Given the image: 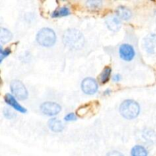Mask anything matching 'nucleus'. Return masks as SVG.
Wrapping results in <instances>:
<instances>
[{"mask_svg": "<svg viewBox=\"0 0 156 156\" xmlns=\"http://www.w3.org/2000/svg\"><path fill=\"white\" fill-rule=\"evenodd\" d=\"M131 156H148V152L143 146H136L131 150Z\"/></svg>", "mask_w": 156, "mask_h": 156, "instance_id": "4468645a", "label": "nucleus"}, {"mask_svg": "<svg viewBox=\"0 0 156 156\" xmlns=\"http://www.w3.org/2000/svg\"><path fill=\"white\" fill-rule=\"evenodd\" d=\"M11 53V50L9 48H6L5 50H3L2 48H0V60L2 61L3 60L5 57L9 56Z\"/></svg>", "mask_w": 156, "mask_h": 156, "instance_id": "6ab92c4d", "label": "nucleus"}, {"mask_svg": "<svg viewBox=\"0 0 156 156\" xmlns=\"http://www.w3.org/2000/svg\"><path fill=\"white\" fill-rule=\"evenodd\" d=\"M49 127L51 129L53 132L55 133H59L61 131L63 130V124H62V122L56 118H53L50 119L49 120Z\"/></svg>", "mask_w": 156, "mask_h": 156, "instance_id": "f8f14e48", "label": "nucleus"}, {"mask_svg": "<svg viewBox=\"0 0 156 156\" xmlns=\"http://www.w3.org/2000/svg\"><path fill=\"white\" fill-rule=\"evenodd\" d=\"M70 14V10L69 8L67 7H62L58 9L57 10H55L54 12L52 13L51 16L53 18H59V17H63L67 16Z\"/></svg>", "mask_w": 156, "mask_h": 156, "instance_id": "2eb2a0df", "label": "nucleus"}, {"mask_svg": "<svg viewBox=\"0 0 156 156\" xmlns=\"http://www.w3.org/2000/svg\"><path fill=\"white\" fill-rule=\"evenodd\" d=\"M120 79H121V76H120V74L115 75V76L113 77V80H114V82H119V81H120Z\"/></svg>", "mask_w": 156, "mask_h": 156, "instance_id": "4be33fe9", "label": "nucleus"}, {"mask_svg": "<svg viewBox=\"0 0 156 156\" xmlns=\"http://www.w3.org/2000/svg\"><path fill=\"white\" fill-rule=\"evenodd\" d=\"M87 5L90 8V9H98L101 6L102 2L101 1H88L86 2Z\"/></svg>", "mask_w": 156, "mask_h": 156, "instance_id": "f3484780", "label": "nucleus"}, {"mask_svg": "<svg viewBox=\"0 0 156 156\" xmlns=\"http://www.w3.org/2000/svg\"><path fill=\"white\" fill-rule=\"evenodd\" d=\"M98 88L97 82L92 78H86L82 82V89L87 94H94Z\"/></svg>", "mask_w": 156, "mask_h": 156, "instance_id": "423d86ee", "label": "nucleus"}, {"mask_svg": "<svg viewBox=\"0 0 156 156\" xmlns=\"http://www.w3.org/2000/svg\"><path fill=\"white\" fill-rule=\"evenodd\" d=\"M119 53H120V56L123 60L125 61H130L135 56V50H134L133 47L129 44H122L119 49Z\"/></svg>", "mask_w": 156, "mask_h": 156, "instance_id": "0eeeda50", "label": "nucleus"}, {"mask_svg": "<svg viewBox=\"0 0 156 156\" xmlns=\"http://www.w3.org/2000/svg\"><path fill=\"white\" fill-rule=\"evenodd\" d=\"M11 90L14 95L19 100H25L28 96L27 88L22 82L18 80H14L11 82Z\"/></svg>", "mask_w": 156, "mask_h": 156, "instance_id": "20e7f679", "label": "nucleus"}, {"mask_svg": "<svg viewBox=\"0 0 156 156\" xmlns=\"http://www.w3.org/2000/svg\"><path fill=\"white\" fill-rule=\"evenodd\" d=\"M41 110L43 114L47 116H55L59 114L61 111L60 105H58L57 103L51 101L44 102L43 105H41Z\"/></svg>", "mask_w": 156, "mask_h": 156, "instance_id": "39448f33", "label": "nucleus"}, {"mask_svg": "<svg viewBox=\"0 0 156 156\" xmlns=\"http://www.w3.org/2000/svg\"><path fill=\"white\" fill-rule=\"evenodd\" d=\"M36 40L40 45L45 47H50L54 45L56 43V36L52 29L44 27L38 32Z\"/></svg>", "mask_w": 156, "mask_h": 156, "instance_id": "7ed1b4c3", "label": "nucleus"}, {"mask_svg": "<svg viewBox=\"0 0 156 156\" xmlns=\"http://www.w3.org/2000/svg\"><path fill=\"white\" fill-rule=\"evenodd\" d=\"M3 114H4L5 117L8 119H13L16 116L15 112L12 111V110L9 109V108H5L4 111H3Z\"/></svg>", "mask_w": 156, "mask_h": 156, "instance_id": "a211bd4d", "label": "nucleus"}, {"mask_svg": "<svg viewBox=\"0 0 156 156\" xmlns=\"http://www.w3.org/2000/svg\"><path fill=\"white\" fill-rule=\"evenodd\" d=\"M63 43L71 50H79L85 44L83 34L76 29H68L63 34Z\"/></svg>", "mask_w": 156, "mask_h": 156, "instance_id": "f257e3e1", "label": "nucleus"}, {"mask_svg": "<svg viewBox=\"0 0 156 156\" xmlns=\"http://www.w3.org/2000/svg\"><path fill=\"white\" fill-rule=\"evenodd\" d=\"M111 67H105V69L102 71L101 74L100 76V80L101 82V83H106L109 81L110 76H111Z\"/></svg>", "mask_w": 156, "mask_h": 156, "instance_id": "dca6fc26", "label": "nucleus"}, {"mask_svg": "<svg viewBox=\"0 0 156 156\" xmlns=\"http://www.w3.org/2000/svg\"><path fill=\"white\" fill-rule=\"evenodd\" d=\"M5 102L8 104V105H10V106L12 107L14 109L19 111V112L25 113L26 111H27L25 108H24L22 106H21V105L18 104V102L17 101L15 98L14 97L13 95H12V94H6V95L5 96Z\"/></svg>", "mask_w": 156, "mask_h": 156, "instance_id": "9d476101", "label": "nucleus"}, {"mask_svg": "<svg viewBox=\"0 0 156 156\" xmlns=\"http://www.w3.org/2000/svg\"><path fill=\"white\" fill-rule=\"evenodd\" d=\"M12 34L8 29L2 27L0 29V41L2 44H5L12 40Z\"/></svg>", "mask_w": 156, "mask_h": 156, "instance_id": "ddd939ff", "label": "nucleus"}, {"mask_svg": "<svg viewBox=\"0 0 156 156\" xmlns=\"http://www.w3.org/2000/svg\"><path fill=\"white\" fill-rule=\"evenodd\" d=\"M144 46L146 51L151 54H156V34H150L144 40Z\"/></svg>", "mask_w": 156, "mask_h": 156, "instance_id": "6e6552de", "label": "nucleus"}, {"mask_svg": "<svg viewBox=\"0 0 156 156\" xmlns=\"http://www.w3.org/2000/svg\"><path fill=\"white\" fill-rule=\"evenodd\" d=\"M105 22L108 28L112 31H118L121 27V21L117 16L110 15L107 17Z\"/></svg>", "mask_w": 156, "mask_h": 156, "instance_id": "1a4fd4ad", "label": "nucleus"}, {"mask_svg": "<svg viewBox=\"0 0 156 156\" xmlns=\"http://www.w3.org/2000/svg\"><path fill=\"white\" fill-rule=\"evenodd\" d=\"M106 156H124L122 153L117 152V151H112V152H110L107 154Z\"/></svg>", "mask_w": 156, "mask_h": 156, "instance_id": "412c9836", "label": "nucleus"}, {"mask_svg": "<svg viewBox=\"0 0 156 156\" xmlns=\"http://www.w3.org/2000/svg\"><path fill=\"white\" fill-rule=\"evenodd\" d=\"M116 14L117 16L122 20H128L132 16L131 11L124 6H119L116 10Z\"/></svg>", "mask_w": 156, "mask_h": 156, "instance_id": "9b49d317", "label": "nucleus"}, {"mask_svg": "<svg viewBox=\"0 0 156 156\" xmlns=\"http://www.w3.org/2000/svg\"><path fill=\"white\" fill-rule=\"evenodd\" d=\"M140 112V107L133 100H126L120 105V113L124 118L132 120L136 118Z\"/></svg>", "mask_w": 156, "mask_h": 156, "instance_id": "f03ea898", "label": "nucleus"}, {"mask_svg": "<svg viewBox=\"0 0 156 156\" xmlns=\"http://www.w3.org/2000/svg\"><path fill=\"white\" fill-rule=\"evenodd\" d=\"M155 14H156V12H155Z\"/></svg>", "mask_w": 156, "mask_h": 156, "instance_id": "5701e85b", "label": "nucleus"}, {"mask_svg": "<svg viewBox=\"0 0 156 156\" xmlns=\"http://www.w3.org/2000/svg\"><path fill=\"white\" fill-rule=\"evenodd\" d=\"M64 119H65L66 121H75V120H76L77 118H76V116L75 115V114L70 113V114H67Z\"/></svg>", "mask_w": 156, "mask_h": 156, "instance_id": "aec40b11", "label": "nucleus"}]
</instances>
